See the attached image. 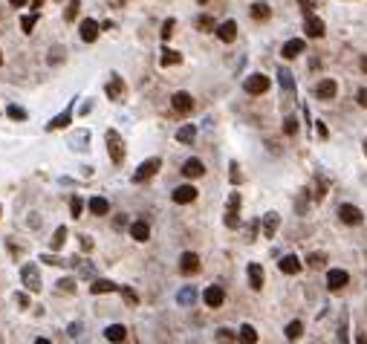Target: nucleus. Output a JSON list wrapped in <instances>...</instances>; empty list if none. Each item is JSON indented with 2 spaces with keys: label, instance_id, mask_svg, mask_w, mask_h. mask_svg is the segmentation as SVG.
Wrapping results in <instances>:
<instances>
[{
  "label": "nucleus",
  "instance_id": "nucleus-1",
  "mask_svg": "<svg viewBox=\"0 0 367 344\" xmlns=\"http://www.w3.org/2000/svg\"><path fill=\"white\" fill-rule=\"evenodd\" d=\"M269 84H272V81H269V75H263V72H254V75H249V78H246V93H249V96H263V93H266L269 90Z\"/></svg>",
  "mask_w": 367,
  "mask_h": 344
},
{
  "label": "nucleus",
  "instance_id": "nucleus-2",
  "mask_svg": "<svg viewBox=\"0 0 367 344\" xmlns=\"http://www.w3.org/2000/svg\"><path fill=\"white\" fill-rule=\"evenodd\" d=\"M107 148H110V162L122 165L124 162V145H122V136L116 130H107Z\"/></svg>",
  "mask_w": 367,
  "mask_h": 344
},
{
  "label": "nucleus",
  "instance_id": "nucleus-3",
  "mask_svg": "<svg viewBox=\"0 0 367 344\" xmlns=\"http://www.w3.org/2000/svg\"><path fill=\"white\" fill-rule=\"evenodd\" d=\"M338 217H341V223L347 226H359L365 220V214H362V208L350 206V203H344V206H338Z\"/></svg>",
  "mask_w": 367,
  "mask_h": 344
},
{
  "label": "nucleus",
  "instance_id": "nucleus-4",
  "mask_svg": "<svg viewBox=\"0 0 367 344\" xmlns=\"http://www.w3.org/2000/svg\"><path fill=\"white\" fill-rule=\"evenodd\" d=\"M159 165H162V162H159L156 156H153V159H145V162H142V165L136 168V173H133V182H145V179H150L153 173L159 171Z\"/></svg>",
  "mask_w": 367,
  "mask_h": 344
},
{
  "label": "nucleus",
  "instance_id": "nucleus-5",
  "mask_svg": "<svg viewBox=\"0 0 367 344\" xmlns=\"http://www.w3.org/2000/svg\"><path fill=\"white\" fill-rule=\"evenodd\" d=\"M202 301H205V307H211V310L223 307V301H226V292H223V287L211 284V287H208V289L202 292Z\"/></svg>",
  "mask_w": 367,
  "mask_h": 344
},
{
  "label": "nucleus",
  "instance_id": "nucleus-6",
  "mask_svg": "<svg viewBox=\"0 0 367 344\" xmlns=\"http://www.w3.org/2000/svg\"><path fill=\"white\" fill-rule=\"evenodd\" d=\"M171 104H174V110H177V113H183V116L194 110V99H191V93H185V90L174 93V96H171Z\"/></svg>",
  "mask_w": 367,
  "mask_h": 344
},
{
  "label": "nucleus",
  "instance_id": "nucleus-7",
  "mask_svg": "<svg viewBox=\"0 0 367 344\" xmlns=\"http://www.w3.org/2000/svg\"><path fill=\"white\" fill-rule=\"evenodd\" d=\"M171 200H174L177 206H188V203L197 200V188H194V185H180V188H174Z\"/></svg>",
  "mask_w": 367,
  "mask_h": 344
},
{
  "label": "nucleus",
  "instance_id": "nucleus-8",
  "mask_svg": "<svg viewBox=\"0 0 367 344\" xmlns=\"http://www.w3.org/2000/svg\"><path fill=\"white\" fill-rule=\"evenodd\" d=\"M335 93H338V84H335L333 78H324V81H318L315 84V99H321V102L335 99Z\"/></svg>",
  "mask_w": 367,
  "mask_h": 344
},
{
  "label": "nucleus",
  "instance_id": "nucleus-9",
  "mask_svg": "<svg viewBox=\"0 0 367 344\" xmlns=\"http://www.w3.org/2000/svg\"><path fill=\"white\" fill-rule=\"evenodd\" d=\"M237 211H240V194L234 191L232 197H229V208H226V226H229V229H237V223H240Z\"/></svg>",
  "mask_w": 367,
  "mask_h": 344
},
{
  "label": "nucleus",
  "instance_id": "nucleus-10",
  "mask_svg": "<svg viewBox=\"0 0 367 344\" xmlns=\"http://www.w3.org/2000/svg\"><path fill=\"white\" fill-rule=\"evenodd\" d=\"M180 272L183 275H197L200 272V258L194 252H185L183 258H180Z\"/></svg>",
  "mask_w": 367,
  "mask_h": 344
},
{
  "label": "nucleus",
  "instance_id": "nucleus-11",
  "mask_svg": "<svg viewBox=\"0 0 367 344\" xmlns=\"http://www.w3.org/2000/svg\"><path fill=\"white\" fill-rule=\"evenodd\" d=\"M347 281H350V275H347L344 269H330V272H327V287H330L333 292L335 289H344Z\"/></svg>",
  "mask_w": 367,
  "mask_h": 344
},
{
  "label": "nucleus",
  "instance_id": "nucleus-12",
  "mask_svg": "<svg viewBox=\"0 0 367 344\" xmlns=\"http://www.w3.org/2000/svg\"><path fill=\"white\" fill-rule=\"evenodd\" d=\"M180 171H183V176H188V179H197V176L205 173V165H202L200 159H185Z\"/></svg>",
  "mask_w": 367,
  "mask_h": 344
},
{
  "label": "nucleus",
  "instance_id": "nucleus-13",
  "mask_svg": "<svg viewBox=\"0 0 367 344\" xmlns=\"http://www.w3.org/2000/svg\"><path fill=\"white\" fill-rule=\"evenodd\" d=\"M304 32H306V38H321V35H324V20L306 15V20H304Z\"/></svg>",
  "mask_w": 367,
  "mask_h": 344
},
{
  "label": "nucleus",
  "instance_id": "nucleus-14",
  "mask_svg": "<svg viewBox=\"0 0 367 344\" xmlns=\"http://www.w3.org/2000/svg\"><path fill=\"white\" fill-rule=\"evenodd\" d=\"M104 339L113 342V344H122L127 339V327H124V324H110V327L104 330Z\"/></svg>",
  "mask_w": 367,
  "mask_h": 344
},
{
  "label": "nucleus",
  "instance_id": "nucleus-15",
  "mask_svg": "<svg viewBox=\"0 0 367 344\" xmlns=\"http://www.w3.org/2000/svg\"><path fill=\"white\" fill-rule=\"evenodd\" d=\"M217 38L223 41V44H232L234 38H237V23H234V20L220 23V26H217Z\"/></svg>",
  "mask_w": 367,
  "mask_h": 344
},
{
  "label": "nucleus",
  "instance_id": "nucleus-16",
  "mask_svg": "<svg viewBox=\"0 0 367 344\" xmlns=\"http://www.w3.org/2000/svg\"><path fill=\"white\" fill-rule=\"evenodd\" d=\"M278 266H281V272H284V275H298L304 263H301V258H295V255H286V258H281Z\"/></svg>",
  "mask_w": 367,
  "mask_h": 344
},
{
  "label": "nucleus",
  "instance_id": "nucleus-17",
  "mask_svg": "<svg viewBox=\"0 0 367 344\" xmlns=\"http://www.w3.org/2000/svg\"><path fill=\"white\" fill-rule=\"evenodd\" d=\"M99 38V23L93 20V17H87V20H81V41H87V44H93Z\"/></svg>",
  "mask_w": 367,
  "mask_h": 344
},
{
  "label": "nucleus",
  "instance_id": "nucleus-18",
  "mask_svg": "<svg viewBox=\"0 0 367 344\" xmlns=\"http://www.w3.org/2000/svg\"><path fill=\"white\" fill-rule=\"evenodd\" d=\"M23 284H26V289H32V292L41 289V278H38V269H35V266H23Z\"/></svg>",
  "mask_w": 367,
  "mask_h": 344
},
{
  "label": "nucleus",
  "instance_id": "nucleus-19",
  "mask_svg": "<svg viewBox=\"0 0 367 344\" xmlns=\"http://www.w3.org/2000/svg\"><path fill=\"white\" fill-rule=\"evenodd\" d=\"M130 237H133V240H139V243H145L150 237V226L145 223V220H136V223L130 226Z\"/></svg>",
  "mask_w": 367,
  "mask_h": 344
},
{
  "label": "nucleus",
  "instance_id": "nucleus-20",
  "mask_svg": "<svg viewBox=\"0 0 367 344\" xmlns=\"http://www.w3.org/2000/svg\"><path fill=\"white\" fill-rule=\"evenodd\" d=\"M304 50H306V44H304L301 38H292V41H286L284 44V58H298Z\"/></svg>",
  "mask_w": 367,
  "mask_h": 344
},
{
  "label": "nucleus",
  "instance_id": "nucleus-21",
  "mask_svg": "<svg viewBox=\"0 0 367 344\" xmlns=\"http://www.w3.org/2000/svg\"><path fill=\"white\" fill-rule=\"evenodd\" d=\"M119 289H122L119 284H113V281H104V278H101V281H93V287H90V292H93V295H104V292H119Z\"/></svg>",
  "mask_w": 367,
  "mask_h": 344
},
{
  "label": "nucleus",
  "instance_id": "nucleus-22",
  "mask_svg": "<svg viewBox=\"0 0 367 344\" xmlns=\"http://www.w3.org/2000/svg\"><path fill=\"white\" fill-rule=\"evenodd\" d=\"M177 64H183V55L177 50H162V55H159V67H177Z\"/></svg>",
  "mask_w": 367,
  "mask_h": 344
},
{
  "label": "nucleus",
  "instance_id": "nucleus-23",
  "mask_svg": "<svg viewBox=\"0 0 367 344\" xmlns=\"http://www.w3.org/2000/svg\"><path fill=\"white\" fill-rule=\"evenodd\" d=\"M249 287L251 289H260L263 287V266L260 263H249Z\"/></svg>",
  "mask_w": 367,
  "mask_h": 344
},
{
  "label": "nucleus",
  "instance_id": "nucleus-24",
  "mask_svg": "<svg viewBox=\"0 0 367 344\" xmlns=\"http://www.w3.org/2000/svg\"><path fill=\"white\" fill-rule=\"evenodd\" d=\"M278 226H281V217H278L275 211H269L266 217H263V237H275Z\"/></svg>",
  "mask_w": 367,
  "mask_h": 344
},
{
  "label": "nucleus",
  "instance_id": "nucleus-25",
  "mask_svg": "<svg viewBox=\"0 0 367 344\" xmlns=\"http://www.w3.org/2000/svg\"><path fill=\"white\" fill-rule=\"evenodd\" d=\"M237 342L240 344H257V330L251 327V324H243V327L237 330Z\"/></svg>",
  "mask_w": 367,
  "mask_h": 344
},
{
  "label": "nucleus",
  "instance_id": "nucleus-26",
  "mask_svg": "<svg viewBox=\"0 0 367 344\" xmlns=\"http://www.w3.org/2000/svg\"><path fill=\"white\" fill-rule=\"evenodd\" d=\"M87 206H90V211H93V214H96V217H104V214H107V211H110V203H107V200H104V197H93V200H90V203H87Z\"/></svg>",
  "mask_w": 367,
  "mask_h": 344
},
{
  "label": "nucleus",
  "instance_id": "nucleus-27",
  "mask_svg": "<svg viewBox=\"0 0 367 344\" xmlns=\"http://www.w3.org/2000/svg\"><path fill=\"white\" fill-rule=\"evenodd\" d=\"M107 96H110L113 102L124 96V84H122V78H119V75H113V78H110V84H107Z\"/></svg>",
  "mask_w": 367,
  "mask_h": 344
},
{
  "label": "nucleus",
  "instance_id": "nucleus-28",
  "mask_svg": "<svg viewBox=\"0 0 367 344\" xmlns=\"http://www.w3.org/2000/svg\"><path fill=\"white\" fill-rule=\"evenodd\" d=\"M69 121H72V110H64L61 116H55V119L47 124V130H61V127H67Z\"/></svg>",
  "mask_w": 367,
  "mask_h": 344
},
{
  "label": "nucleus",
  "instance_id": "nucleus-29",
  "mask_svg": "<svg viewBox=\"0 0 367 344\" xmlns=\"http://www.w3.org/2000/svg\"><path fill=\"white\" fill-rule=\"evenodd\" d=\"M269 15H272V9L266 3H251V17L254 20H269Z\"/></svg>",
  "mask_w": 367,
  "mask_h": 344
},
{
  "label": "nucleus",
  "instance_id": "nucleus-30",
  "mask_svg": "<svg viewBox=\"0 0 367 344\" xmlns=\"http://www.w3.org/2000/svg\"><path fill=\"white\" fill-rule=\"evenodd\" d=\"M194 136H197V127H194V124H183V127L177 130V139L185 142V145H188V142H194Z\"/></svg>",
  "mask_w": 367,
  "mask_h": 344
},
{
  "label": "nucleus",
  "instance_id": "nucleus-31",
  "mask_svg": "<svg viewBox=\"0 0 367 344\" xmlns=\"http://www.w3.org/2000/svg\"><path fill=\"white\" fill-rule=\"evenodd\" d=\"M177 301H180L183 307H191V304L197 301V289H194V287H185L183 292H180V298H177Z\"/></svg>",
  "mask_w": 367,
  "mask_h": 344
},
{
  "label": "nucleus",
  "instance_id": "nucleus-32",
  "mask_svg": "<svg viewBox=\"0 0 367 344\" xmlns=\"http://www.w3.org/2000/svg\"><path fill=\"white\" fill-rule=\"evenodd\" d=\"M197 29H200V32H214V29H217V26H214V17H211V15H200V17H197Z\"/></svg>",
  "mask_w": 367,
  "mask_h": 344
},
{
  "label": "nucleus",
  "instance_id": "nucleus-33",
  "mask_svg": "<svg viewBox=\"0 0 367 344\" xmlns=\"http://www.w3.org/2000/svg\"><path fill=\"white\" fill-rule=\"evenodd\" d=\"M278 78H281V87H284L286 93H295V81H292V72L289 69H281Z\"/></svg>",
  "mask_w": 367,
  "mask_h": 344
},
{
  "label": "nucleus",
  "instance_id": "nucleus-34",
  "mask_svg": "<svg viewBox=\"0 0 367 344\" xmlns=\"http://www.w3.org/2000/svg\"><path fill=\"white\" fill-rule=\"evenodd\" d=\"M217 342L220 344H232V342H237V333H234V330H229V327H220L217 330Z\"/></svg>",
  "mask_w": 367,
  "mask_h": 344
},
{
  "label": "nucleus",
  "instance_id": "nucleus-35",
  "mask_svg": "<svg viewBox=\"0 0 367 344\" xmlns=\"http://www.w3.org/2000/svg\"><path fill=\"white\" fill-rule=\"evenodd\" d=\"M301 333H304V324H301V321H289V324H286V339L295 342V339H301Z\"/></svg>",
  "mask_w": 367,
  "mask_h": 344
},
{
  "label": "nucleus",
  "instance_id": "nucleus-36",
  "mask_svg": "<svg viewBox=\"0 0 367 344\" xmlns=\"http://www.w3.org/2000/svg\"><path fill=\"white\" fill-rule=\"evenodd\" d=\"M6 116H9V119H15V121H23V119H26V110H23V107H17V104H9V107H6Z\"/></svg>",
  "mask_w": 367,
  "mask_h": 344
},
{
  "label": "nucleus",
  "instance_id": "nucleus-37",
  "mask_svg": "<svg viewBox=\"0 0 367 344\" xmlns=\"http://www.w3.org/2000/svg\"><path fill=\"white\" fill-rule=\"evenodd\" d=\"M78 9H81V0H69V3H67V9H64V20H75Z\"/></svg>",
  "mask_w": 367,
  "mask_h": 344
},
{
  "label": "nucleus",
  "instance_id": "nucleus-38",
  "mask_svg": "<svg viewBox=\"0 0 367 344\" xmlns=\"http://www.w3.org/2000/svg\"><path fill=\"white\" fill-rule=\"evenodd\" d=\"M64 240H67V229H64V226H58V229H55V237H52V252H55V249H61Z\"/></svg>",
  "mask_w": 367,
  "mask_h": 344
},
{
  "label": "nucleus",
  "instance_id": "nucleus-39",
  "mask_svg": "<svg viewBox=\"0 0 367 344\" xmlns=\"http://www.w3.org/2000/svg\"><path fill=\"white\" fill-rule=\"evenodd\" d=\"M284 133L286 136H295V133H298V119H295V116H286L284 119Z\"/></svg>",
  "mask_w": 367,
  "mask_h": 344
},
{
  "label": "nucleus",
  "instance_id": "nucleus-40",
  "mask_svg": "<svg viewBox=\"0 0 367 344\" xmlns=\"http://www.w3.org/2000/svg\"><path fill=\"white\" fill-rule=\"evenodd\" d=\"M306 263H309V266H312V269H318V266H324V263H327V258H324V255H321V252H312V255H309V258H306Z\"/></svg>",
  "mask_w": 367,
  "mask_h": 344
},
{
  "label": "nucleus",
  "instance_id": "nucleus-41",
  "mask_svg": "<svg viewBox=\"0 0 367 344\" xmlns=\"http://www.w3.org/2000/svg\"><path fill=\"white\" fill-rule=\"evenodd\" d=\"M81 208H84L81 197H72V200H69V211H72V217H78V214H81Z\"/></svg>",
  "mask_w": 367,
  "mask_h": 344
},
{
  "label": "nucleus",
  "instance_id": "nucleus-42",
  "mask_svg": "<svg viewBox=\"0 0 367 344\" xmlns=\"http://www.w3.org/2000/svg\"><path fill=\"white\" fill-rule=\"evenodd\" d=\"M35 23H38V15H26L23 20H20V26H23V32H32Z\"/></svg>",
  "mask_w": 367,
  "mask_h": 344
},
{
  "label": "nucleus",
  "instance_id": "nucleus-43",
  "mask_svg": "<svg viewBox=\"0 0 367 344\" xmlns=\"http://www.w3.org/2000/svg\"><path fill=\"white\" fill-rule=\"evenodd\" d=\"M119 292L124 295V301H127V304H130V307H136V304H139V298H136V292H133V289H127V287H122V289H119Z\"/></svg>",
  "mask_w": 367,
  "mask_h": 344
},
{
  "label": "nucleus",
  "instance_id": "nucleus-44",
  "mask_svg": "<svg viewBox=\"0 0 367 344\" xmlns=\"http://www.w3.org/2000/svg\"><path fill=\"white\" fill-rule=\"evenodd\" d=\"M174 26H177V20H174V17H168L165 23H162V38H171V35H174Z\"/></svg>",
  "mask_w": 367,
  "mask_h": 344
},
{
  "label": "nucleus",
  "instance_id": "nucleus-45",
  "mask_svg": "<svg viewBox=\"0 0 367 344\" xmlns=\"http://www.w3.org/2000/svg\"><path fill=\"white\" fill-rule=\"evenodd\" d=\"M58 287H61L64 292H75V281H72V278H61V281H58Z\"/></svg>",
  "mask_w": 367,
  "mask_h": 344
},
{
  "label": "nucleus",
  "instance_id": "nucleus-46",
  "mask_svg": "<svg viewBox=\"0 0 367 344\" xmlns=\"http://www.w3.org/2000/svg\"><path fill=\"white\" fill-rule=\"evenodd\" d=\"M301 9H304V12H306V15H309V12H312V9H315V0H301Z\"/></svg>",
  "mask_w": 367,
  "mask_h": 344
},
{
  "label": "nucleus",
  "instance_id": "nucleus-47",
  "mask_svg": "<svg viewBox=\"0 0 367 344\" xmlns=\"http://www.w3.org/2000/svg\"><path fill=\"white\" fill-rule=\"evenodd\" d=\"M315 127H318V136H321V139H327V136H330V130H327V124H324V121H318Z\"/></svg>",
  "mask_w": 367,
  "mask_h": 344
},
{
  "label": "nucleus",
  "instance_id": "nucleus-48",
  "mask_svg": "<svg viewBox=\"0 0 367 344\" xmlns=\"http://www.w3.org/2000/svg\"><path fill=\"white\" fill-rule=\"evenodd\" d=\"M240 179H243V176H240V171H237V162H232V182L237 185Z\"/></svg>",
  "mask_w": 367,
  "mask_h": 344
},
{
  "label": "nucleus",
  "instance_id": "nucleus-49",
  "mask_svg": "<svg viewBox=\"0 0 367 344\" xmlns=\"http://www.w3.org/2000/svg\"><path fill=\"white\" fill-rule=\"evenodd\" d=\"M113 226H116V229H124V226H127V217H124V214H122V217H116V220H113Z\"/></svg>",
  "mask_w": 367,
  "mask_h": 344
},
{
  "label": "nucleus",
  "instance_id": "nucleus-50",
  "mask_svg": "<svg viewBox=\"0 0 367 344\" xmlns=\"http://www.w3.org/2000/svg\"><path fill=\"white\" fill-rule=\"evenodd\" d=\"M338 342L347 344V327H344V324H341V330H338Z\"/></svg>",
  "mask_w": 367,
  "mask_h": 344
},
{
  "label": "nucleus",
  "instance_id": "nucleus-51",
  "mask_svg": "<svg viewBox=\"0 0 367 344\" xmlns=\"http://www.w3.org/2000/svg\"><path fill=\"white\" fill-rule=\"evenodd\" d=\"M359 104H362V107H367V90H359Z\"/></svg>",
  "mask_w": 367,
  "mask_h": 344
},
{
  "label": "nucleus",
  "instance_id": "nucleus-52",
  "mask_svg": "<svg viewBox=\"0 0 367 344\" xmlns=\"http://www.w3.org/2000/svg\"><path fill=\"white\" fill-rule=\"evenodd\" d=\"M29 0H9V6H15V9H20V6H26Z\"/></svg>",
  "mask_w": 367,
  "mask_h": 344
},
{
  "label": "nucleus",
  "instance_id": "nucleus-53",
  "mask_svg": "<svg viewBox=\"0 0 367 344\" xmlns=\"http://www.w3.org/2000/svg\"><path fill=\"white\" fill-rule=\"evenodd\" d=\"M81 246H84V249H93V240H90V237L84 234V237H81Z\"/></svg>",
  "mask_w": 367,
  "mask_h": 344
},
{
  "label": "nucleus",
  "instance_id": "nucleus-54",
  "mask_svg": "<svg viewBox=\"0 0 367 344\" xmlns=\"http://www.w3.org/2000/svg\"><path fill=\"white\" fill-rule=\"evenodd\" d=\"M356 344H367V336H365V333H359V336H356Z\"/></svg>",
  "mask_w": 367,
  "mask_h": 344
},
{
  "label": "nucleus",
  "instance_id": "nucleus-55",
  "mask_svg": "<svg viewBox=\"0 0 367 344\" xmlns=\"http://www.w3.org/2000/svg\"><path fill=\"white\" fill-rule=\"evenodd\" d=\"M110 6H116L119 9V6H124V0H110Z\"/></svg>",
  "mask_w": 367,
  "mask_h": 344
},
{
  "label": "nucleus",
  "instance_id": "nucleus-56",
  "mask_svg": "<svg viewBox=\"0 0 367 344\" xmlns=\"http://www.w3.org/2000/svg\"><path fill=\"white\" fill-rule=\"evenodd\" d=\"M44 6V0H32V9H41Z\"/></svg>",
  "mask_w": 367,
  "mask_h": 344
},
{
  "label": "nucleus",
  "instance_id": "nucleus-57",
  "mask_svg": "<svg viewBox=\"0 0 367 344\" xmlns=\"http://www.w3.org/2000/svg\"><path fill=\"white\" fill-rule=\"evenodd\" d=\"M35 344H52L50 339H35Z\"/></svg>",
  "mask_w": 367,
  "mask_h": 344
},
{
  "label": "nucleus",
  "instance_id": "nucleus-58",
  "mask_svg": "<svg viewBox=\"0 0 367 344\" xmlns=\"http://www.w3.org/2000/svg\"><path fill=\"white\" fill-rule=\"evenodd\" d=\"M362 69H365V72H367V58H362Z\"/></svg>",
  "mask_w": 367,
  "mask_h": 344
},
{
  "label": "nucleus",
  "instance_id": "nucleus-59",
  "mask_svg": "<svg viewBox=\"0 0 367 344\" xmlns=\"http://www.w3.org/2000/svg\"><path fill=\"white\" fill-rule=\"evenodd\" d=\"M197 3H200V6H202V3H208V0H197Z\"/></svg>",
  "mask_w": 367,
  "mask_h": 344
},
{
  "label": "nucleus",
  "instance_id": "nucleus-60",
  "mask_svg": "<svg viewBox=\"0 0 367 344\" xmlns=\"http://www.w3.org/2000/svg\"><path fill=\"white\" fill-rule=\"evenodd\" d=\"M365 154H367V139H365Z\"/></svg>",
  "mask_w": 367,
  "mask_h": 344
},
{
  "label": "nucleus",
  "instance_id": "nucleus-61",
  "mask_svg": "<svg viewBox=\"0 0 367 344\" xmlns=\"http://www.w3.org/2000/svg\"><path fill=\"white\" fill-rule=\"evenodd\" d=\"M0 64H3V55H0Z\"/></svg>",
  "mask_w": 367,
  "mask_h": 344
}]
</instances>
